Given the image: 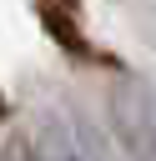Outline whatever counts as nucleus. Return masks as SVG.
<instances>
[{"label": "nucleus", "instance_id": "1", "mask_svg": "<svg viewBox=\"0 0 156 161\" xmlns=\"http://www.w3.org/2000/svg\"><path fill=\"white\" fill-rule=\"evenodd\" d=\"M111 126L131 161H156V96L136 80H121L111 91Z\"/></svg>", "mask_w": 156, "mask_h": 161}, {"label": "nucleus", "instance_id": "2", "mask_svg": "<svg viewBox=\"0 0 156 161\" xmlns=\"http://www.w3.org/2000/svg\"><path fill=\"white\" fill-rule=\"evenodd\" d=\"M0 161H40V156L30 151V141H20V136H15V141H5V146H0Z\"/></svg>", "mask_w": 156, "mask_h": 161}, {"label": "nucleus", "instance_id": "3", "mask_svg": "<svg viewBox=\"0 0 156 161\" xmlns=\"http://www.w3.org/2000/svg\"><path fill=\"white\" fill-rule=\"evenodd\" d=\"M50 161H81V156H75V151H55Z\"/></svg>", "mask_w": 156, "mask_h": 161}, {"label": "nucleus", "instance_id": "4", "mask_svg": "<svg viewBox=\"0 0 156 161\" xmlns=\"http://www.w3.org/2000/svg\"><path fill=\"white\" fill-rule=\"evenodd\" d=\"M5 111H10V106H5V96H0V121H5Z\"/></svg>", "mask_w": 156, "mask_h": 161}]
</instances>
